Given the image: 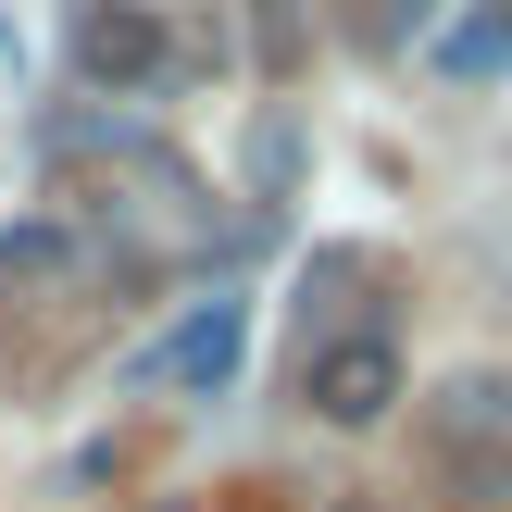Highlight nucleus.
<instances>
[{"label":"nucleus","mask_w":512,"mask_h":512,"mask_svg":"<svg viewBox=\"0 0 512 512\" xmlns=\"http://www.w3.org/2000/svg\"><path fill=\"white\" fill-rule=\"evenodd\" d=\"M238 350H250V313H238V300H200L188 325H163L150 375H163V388H188V400H213L225 375H238Z\"/></svg>","instance_id":"3"},{"label":"nucleus","mask_w":512,"mask_h":512,"mask_svg":"<svg viewBox=\"0 0 512 512\" xmlns=\"http://www.w3.org/2000/svg\"><path fill=\"white\" fill-rule=\"evenodd\" d=\"M300 400H313L325 425H375V413H400V338H388V325H363V338L313 350V375H300Z\"/></svg>","instance_id":"2"},{"label":"nucleus","mask_w":512,"mask_h":512,"mask_svg":"<svg viewBox=\"0 0 512 512\" xmlns=\"http://www.w3.org/2000/svg\"><path fill=\"white\" fill-rule=\"evenodd\" d=\"M425 13L438 0H363V38H425Z\"/></svg>","instance_id":"6"},{"label":"nucleus","mask_w":512,"mask_h":512,"mask_svg":"<svg viewBox=\"0 0 512 512\" xmlns=\"http://www.w3.org/2000/svg\"><path fill=\"white\" fill-rule=\"evenodd\" d=\"M500 400H512L500 375H463V388H450V438H463V425H475V438H488V425H500Z\"/></svg>","instance_id":"5"},{"label":"nucleus","mask_w":512,"mask_h":512,"mask_svg":"<svg viewBox=\"0 0 512 512\" xmlns=\"http://www.w3.org/2000/svg\"><path fill=\"white\" fill-rule=\"evenodd\" d=\"M488 63H512V0H500V13H463L438 38V75H488Z\"/></svg>","instance_id":"4"},{"label":"nucleus","mask_w":512,"mask_h":512,"mask_svg":"<svg viewBox=\"0 0 512 512\" xmlns=\"http://www.w3.org/2000/svg\"><path fill=\"white\" fill-rule=\"evenodd\" d=\"M163 13H150V0H75L63 13V63L88 75V88H150V75H163Z\"/></svg>","instance_id":"1"}]
</instances>
